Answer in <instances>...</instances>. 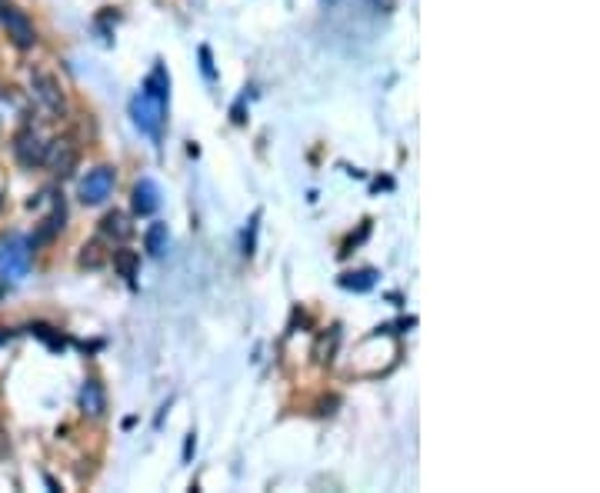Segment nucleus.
Here are the masks:
<instances>
[{"instance_id":"5","label":"nucleus","mask_w":600,"mask_h":493,"mask_svg":"<svg viewBox=\"0 0 600 493\" xmlns=\"http://www.w3.org/2000/svg\"><path fill=\"white\" fill-rule=\"evenodd\" d=\"M13 157H17L24 167H30V170L44 164V157H47V140L40 137L37 127H24V130L13 137Z\"/></svg>"},{"instance_id":"2","label":"nucleus","mask_w":600,"mask_h":493,"mask_svg":"<svg viewBox=\"0 0 600 493\" xmlns=\"http://www.w3.org/2000/svg\"><path fill=\"white\" fill-rule=\"evenodd\" d=\"M34 260V247L24 234H4L0 237V280H24Z\"/></svg>"},{"instance_id":"17","label":"nucleus","mask_w":600,"mask_h":493,"mask_svg":"<svg viewBox=\"0 0 600 493\" xmlns=\"http://www.w3.org/2000/svg\"><path fill=\"white\" fill-rule=\"evenodd\" d=\"M201 70H204L207 80H214V61H210V51L201 47Z\"/></svg>"},{"instance_id":"9","label":"nucleus","mask_w":600,"mask_h":493,"mask_svg":"<svg viewBox=\"0 0 600 493\" xmlns=\"http://www.w3.org/2000/svg\"><path fill=\"white\" fill-rule=\"evenodd\" d=\"M157 207H160V187L151 177L137 180V187H134V214L151 217L157 214Z\"/></svg>"},{"instance_id":"12","label":"nucleus","mask_w":600,"mask_h":493,"mask_svg":"<svg viewBox=\"0 0 600 493\" xmlns=\"http://www.w3.org/2000/svg\"><path fill=\"white\" fill-rule=\"evenodd\" d=\"M114 270L127 280V283H134V280H137V270H141V257L134 251H127V247H120V251H114Z\"/></svg>"},{"instance_id":"13","label":"nucleus","mask_w":600,"mask_h":493,"mask_svg":"<svg viewBox=\"0 0 600 493\" xmlns=\"http://www.w3.org/2000/svg\"><path fill=\"white\" fill-rule=\"evenodd\" d=\"M374 283H377V270H358V274H344V277H341V287L354 293L374 291Z\"/></svg>"},{"instance_id":"8","label":"nucleus","mask_w":600,"mask_h":493,"mask_svg":"<svg viewBox=\"0 0 600 493\" xmlns=\"http://www.w3.org/2000/svg\"><path fill=\"white\" fill-rule=\"evenodd\" d=\"M80 410L94 420L107 414V390H103L101 380H87V383L80 387Z\"/></svg>"},{"instance_id":"7","label":"nucleus","mask_w":600,"mask_h":493,"mask_svg":"<svg viewBox=\"0 0 600 493\" xmlns=\"http://www.w3.org/2000/svg\"><path fill=\"white\" fill-rule=\"evenodd\" d=\"M44 164H51V170L57 174V177H70L77 167V147L70 144V140H51V144H47Z\"/></svg>"},{"instance_id":"14","label":"nucleus","mask_w":600,"mask_h":493,"mask_svg":"<svg viewBox=\"0 0 600 493\" xmlns=\"http://www.w3.org/2000/svg\"><path fill=\"white\" fill-rule=\"evenodd\" d=\"M144 247H147L151 257H160L167 251V224H151L147 237H144Z\"/></svg>"},{"instance_id":"1","label":"nucleus","mask_w":600,"mask_h":493,"mask_svg":"<svg viewBox=\"0 0 600 493\" xmlns=\"http://www.w3.org/2000/svg\"><path fill=\"white\" fill-rule=\"evenodd\" d=\"M167 97H170V77L164 67H153V74L144 80V90L130 101V117L141 134L151 140L164 137L167 124Z\"/></svg>"},{"instance_id":"10","label":"nucleus","mask_w":600,"mask_h":493,"mask_svg":"<svg viewBox=\"0 0 600 493\" xmlns=\"http://www.w3.org/2000/svg\"><path fill=\"white\" fill-rule=\"evenodd\" d=\"M64 217H67V210H64V201H53V210L47 217H44V224H40V234L30 241V247L37 251L40 243H47V241H53L61 230H64Z\"/></svg>"},{"instance_id":"3","label":"nucleus","mask_w":600,"mask_h":493,"mask_svg":"<svg viewBox=\"0 0 600 493\" xmlns=\"http://www.w3.org/2000/svg\"><path fill=\"white\" fill-rule=\"evenodd\" d=\"M30 90H34V97L40 101V107L53 117H64L67 111V97H64V87H61V80L51 74V70H30Z\"/></svg>"},{"instance_id":"16","label":"nucleus","mask_w":600,"mask_h":493,"mask_svg":"<svg viewBox=\"0 0 600 493\" xmlns=\"http://www.w3.org/2000/svg\"><path fill=\"white\" fill-rule=\"evenodd\" d=\"M30 333H37L40 341H47V347H51V350H64V347H67L64 337H61V333H53L51 327H44V324H37V327H30Z\"/></svg>"},{"instance_id":"11","label":"nucleus","mask_w":600,"mask_h":493,"mask_svg":"<svg viewBox=\"0 0 600 493\" xmlns=\"http://www.w3.org/2000/svg\"><path fill=\"white\" fill-rule=\"evenodd\" d=\"M101 234L103 237H111V241L124 243L134 234V227L127 224V214H120V210H111V214L101 220Z\"/></svg>"},{"instance_id":"6","label":"nucleus","mask_w":600,"mask_h":493,"mask_svg":"<svg viewBox=\"0 0 600 493\" xmlns=\"http://www.w3.org/2000/svg\"><path fill=\"white\" fill-rule=\"evenodd\" d=\"M0 24L7 27V37L21 47V51H30L37 44V30L30 24V17L17 7H0Z\"/></svg>"},{"instance_id":"4","label":"nucleus","mask_w":600,"mask_h":493,"mask_svg":"<svg viewBox=\"0 0 600 493\" xmlns=\"http://www.w3.org/2000/svg\"><path fill=\"white\" fill-rule=\"evenodd\" d=\"M114 184H117L114 167H94L87 177L80 180V201L87 203V207H97V203H103L114 193Z\"/></svg>"},{"instance_id":"15","label":"nucleus","mask_w":600,"mask_h":493,"mask_svg":"<svg viewBox=\"0 0 600 493\" xmlns=\"http://www.w3.org/2000/svg\"><path fill=\"white\" fill-rule=\"evenodd\" d=\"M103 264V243L90 241L84 243V253H80V267H101Z\"/></svg>"},{"instance_id":"19","label":"nucleus","mask_w":600,"mask_h":493,"mask_svg":"<svg viewBox=\"0 0 600 493\" xmlns=\"http://www.w3.org/2000/svg\"><path fill=\"white\" fill-rule=\"evenodd\" d=\"M0 293H4V291H0Z\"/></svg>"},{"instance_id":"18","label":"nucleus","mask_w":600,"mask_h":493,"mask_svg":"<svg viewBox=\"0 0 600 493\" xmlns=\"http://www.w3.org/2000/svg\"><path fill=\"white\" fill-rule=\"evenodd\" d=\"M11 337H13V333H11V330H7V327H0V347H4V343H7V341H11Z\"/></svg>"}]
</instances>
